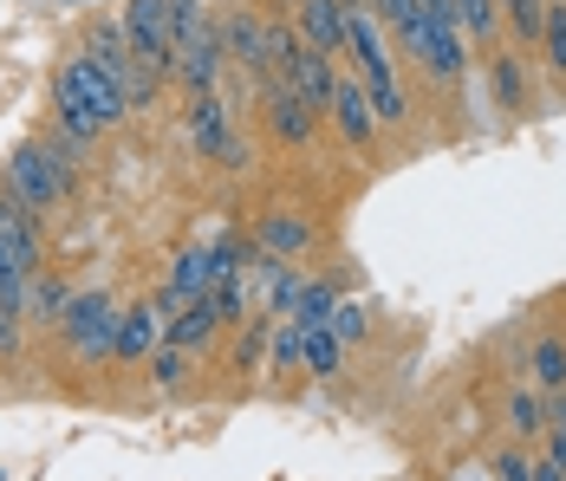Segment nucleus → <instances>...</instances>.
Returning a JSON list of instances; mask_svg holds the SVG:
<instances>
[{"label": "nucleus", "instance_id": "f257e3e1", "mask_svg": "<svg viewBox=\"0 0 566 481\" xmlns=\"http://www.w3.org/2000/svg\"><path fill=\"white\" fill-rule=\"evenodd\" d=\"M53 117H59V137H72V144H92V137L117 130V124L130 117L117 72L92 65L85 53H72L53 72Z\"/></svg>", "mask_w": 566, "mask_h": 481}, {"label": "nucleus", "instance_id": "f03ea898", "mask_svg": "<svg viewBox=\"0 0 566 481\" xmlns=\"http://www.w3.org/2000/svg\"><path fill=\"white\" fill-rule=\"evenodd\" d=\"M72 137H33V144H20L13 157H7V196L20 202V209L33 215H53L65 209V196H72Z\"/></svg>", "mask_w": 566, "mask_h": 481}, {"label": "nucleus", "instance_id": "7ed1b4c3", "mask_svg": "<svg viewBox=\"0 0 566 481\" xmlns=\"http://www.w3.org/2000/svg\"><path fill=\"white\" fill-rule=\"evenodd\" d=\"M391 33H397V53L410 59V65H417L430 85H462V72H469V40L455 33V20L403 13Z\"/></svg>", "mask_w": 566, "mask_h": 481}, {"label": "nucleus", "instance_id": "20e7f679", "mask_svg": "<svg viewBox=\"0 0 566 481\" xmlns=\"http://www.w3.org/2000/svg\"><path fill=\"white\" fill-rule=\"evenodd\" d=\"M117 306L105 286H85V293H72V306L59 313V338L72 345V358L78 365H105L117 352Z\"/></svg>", "mask_w": 566, "mask_h": 481}, {"label": "nucleus", "instance_id": "39448f33", "mask_svg": "<svg viewBox=\"0 0 566 481\" xmlns=\"http://www.w3.org/2000/svg\"><path fill=\"white\" fill-rule=\"evenodd\" d=\"M46 268V241H40V215L20 209L13 196H0V300H20V286Z\"/></svg>", "mask_w": 566, "mask_h": 481}, {"label": "nucleus", "instance_id": "423d86ee", "mask_svg": "<svg viewBox=\"0 0 566 481\" xmlns=\"http://www.w3.org/2000/svg\"><path fill=\"white\" fill-rule=\"evenodd\" d=\"M124 40L130 59L150 65L157 79L176 72V40H170V0H124Z\"/></svg>", "mask_w": 566, "mask_h": 481}, {"label": "nucleus", "instance_id": "0eeeda50", "mask_svg": "<svg viewBox=\"0 0 566 481\" xmlns=\"http://www.w3.org/2000/svg\"><path fill=\"white\" fill-rule=\"evenodd\" d=\"M261 117H268V130H274V144L286 150H313V137H319V111L306 105L286 79H261Z\"/></svg>", "mask_w": 566, "mask_h": 481}, {"label": "nucleus", "instance_id": "6e6552de", "mask_svg": "<svg viewBox=\"0 0 566 481\" xmlns=\"http://www.w3.org/2000/svg\"><path fill=\"white\" fill-rule=\"evenodd\" d=\"M339 59H352V79L397 72L391 65V40H385V20H378L365 0H345V53Z\"/></svg>", "mask_w": 566, "mask_h": 481}, {"label": "nucleus", "instance_id": "1a4fd4ad", "mask_svg": "<svg viewBox=\"0 0 566 481\" xmlns=\"http://www.w3.org/2000/svg\"><path fill=\"white\" fill-rule=\"evenodd\" d=\"M216 33H222V59L228 65H241L248 79H268V72H274V59H268V13L234 7V13L216 20Z\"/></svg>", "mask_w": 566, "mask_h": 481}, {"label": "nucleus", "instance_id": "9d476101", "mask_svg": "<svg viewBox=\"0 0 566 481\" xmlns=\"http://www.w3.org/2000/svg\"><path fill=\"white\" fill-rule=\"evenodd\" d=\"M274 79H286L306 105L326 117V105H333V85H339V59H333V53H313V46L300 40V46L281 59V72H274Z\"/></svg>", "mask_w": 566, "mask_h": 481}, {"label": "nucleus", "instance_id": "9b49d317", "mask_svg": "<svg viewBox=\"0 0 566 481\" xmlns=\"http://www.w3.org/2000/svg\"><path fill=\"white\" fill-rule=\"evenodd\" d=\"M222 72H228L222 33H216V20H209L196 40H182V46H176V72H170V79L189 92V98H196V92H216V85H222Z\"/></svg>", "mask_w": 566, "mask_h": 481}, {"label": "nucleus", "instance_id": "f8f14e48", "mask_svg": "<svg viewBox=\"0 0 566 481\" xmlns=\"http://www.w3.org/2000/svg\"><path fill=\"white\" fill-rule=\"evenodd\" d=\"M164 306H157V300H137V306H124V313H117V365H144V358H150V352H157V345H164Z\"/></svg>", "mask_w": 566, "mask_h": 481}, {"label": "nucleus", "instance_id": "ddd939ff", "mask_svg": "<svg viewBox=\"0 0 566 481\" xmlns=\"http://www.w3.org/2000/svg\"><path fill=\"white\" fill-rule=\"evenodd\" d=\"M326 117H333V130H339L352 150H371V144H378V117H371V105H365V85H358L352 72H339Z\"/></svg>", "mask_w": 566, "mask_h": 481}, {"label": "nucleus", "instance_id": "4468645a", "mask_svg": "<svg viewBox=\"0 0 566 481\" xmlns=\"http://www.w3.org/2000/svg\"><path fill=\"white\" fill-rule=\"evenodd\" d=\"M293 33L313 46V53H345V0H293Z\"/></svg>", "mask_w": 566, "mask_h": 481}, {"label": "nucleus", "instance_id": "2eb2a0df", "mask_svg": "<svg viewBox=\"0 0 566 481\" xmlns=\"http://www.w3.org/2000/svg\"><path fill=\"white\" fill-rule=\"evenodd\" d=\"M313 241H319V228H313L306 215H293V209H274V215L254 221V248L274 254V261H300V254H313Z\"/></svg>", "mask_w": 566, "mask_h": 481}, {"label": "nucleus", "instance_id": "dca6fc26", "mask_svg": "<svg viewBox=\"0 0 566 481\" xmlns=\"http://www.w3.org/2000/svg\"><path fill=\"white\" fill-rule=\"evenodd\" d=\"M228 137H234V124H228V98L222 92H196L189 98V144H196V157H222Z\"/></svg>", "mask_w": 566, "mask_h": 481}, {"label": "nucleus", "instance_id": "f3484780", "mask_svg": "<svg viewBox=\"0 0 566 481\" xmlns=\"http://www.w3.org/2000/svg\"><path fill=\"white\" fill-rule=\"evenodd\" d=\"M489 92H495V105L509 111H527L534 98V79H527V65H521V46H489Z\"/></svg>", "mask_w": 566, "mask_h": 481}, {"label": "nucleus", "instance_id": "a211bd4d", "mask_svg": "<svg viewBox=\"0 0 566 481\" xmlns=\"http://www.w3.org/2000/svg\"><path fill=\"white\" fill-rule=\"evenodd\" d=\"M216 338H222V313H216L209 300H189V306L164 325V345H182V352H196V358H202Z\"/></svg>", "mask_w": 566, "mask_h": 481}, {"label": "nucleus", "instance_id": "6ab92c4d", "mask_svg": "<svg viewBox=\"0 0 566 481\" xmlns=\"http://www.w3.org/2000/svg\"><path fill=\"white\" fill-rule=\"evenodd\" d=\"M502 424H509L514 442H534V436H547V390H534V384H514L509 397H502Z\"/></svg>", "mask_w": 566, "mask_h": 481}, {"label": "nucleus", "instance_id": "aec40b11", "mask_svg": "<svg viewBox=\"0 0 566 481\" xmlns=\"http://www.w3.org/2000/svg\"><path fill=\"white\" fill-rule=\"evenodd\" d=\"M65 306H72V286H65L59 273H46V268L20 286V313H27V325H59Z\"/></svg>", "mask_w": 566, "mask_h": 481}, {"label": "nucleus", "instance_id": "412c9836", "mask_svg": "<svg viewBox=\"0 0 566 481\" xmlns=\"http://www.w3.org/2000/svg\"><path fill=\"white\" fill-rule=\"evenodd\" d=\"M300 372L306 377H339L345 372V338L333 325H300Z\"/></svg>", "mask_w": 566, "mask_h": 481}, {"label": "nucleus", "instance_id": "4be33fe9", "mask_svg": "<svg viewBox=\"0 0 566 481\" xmlns=\"http://www.w3.org/2000/svg\"><path fill=\"white\" fill-rule=\"evenodd\" d=\"M365 85V105L378 117V130H397V124H410V92H403V79L397 72H378V79H358Z\"/></svg>", "mask_w": 566, "mask_h": 481}, {"label": "nucleus", "instance_id": "5701e85b", "mask_svg": "<svg viewBox=\"0 0 566 481\" xmlns=\"http://www.w3.org/2000/svg\"><path fill=\"white\" fill-rule=\"evenodd\" d=\"M527 377H534V390H566V332H541L534 345H527Z\"/></svg>", "mask_w": 566, "mask_h": 481}, {"label": "nucleus", "instance_id": "b1692460", "mask_svg": "<svg viewBox=\"0 0 566 481\" xmlns=\"http://www.w3.org/2000/svg\"><path fill=\"white\" fill-rule=\"evenodd\" d=\"M144 372H150V390H157V397H176V390L196 377V352H182V345H157V352L144 358Z\"/></svg>", "mask_w": 566, "mask_h": 481}, {"label": "nucleus", "instance_id": "393cba45", "mask_svg": "<svg viewBox=\"0 0 566 481\" xmlns=\"http://www.w3.org/2000/svg\"><path fill=\"white\" fill-rule=\"evenodd\" d=\"M450 20H455L462 40L495 46V33H502V0H450Z\"/></svg>", "mask_w": 566, "mask_h": 481}, {"label": "nucleus", "instance_id": "a878e982", "mask_svg": "<svg viewBox=\"0 0 566 481\" xmlns=\"http://www.w3.org/2000/svg\"><path fill=\"white\" fill-rule=\"evenodd\" d=\"M85 59H92V65H105V72H117V85H124V65H130L124 20H98V27L85 33Z\"/></svg>", "mask_w": 566, "mask_h": 481}, {"label": "nucleus", "instance_id": "bb28decb", "mask_svg": "<svg viewBox=\"0 0 566 481\" xmlns=\"http://www.w3.org/2000/svg\"><path fill=\"white\" fill-rule=\"evenodd\" d=\"M333 300H339V293H333V280H300V286H293V300H286V320H293V325H326V320H333Z\"/></svg>", "mask_w": 566, "mask_h": 481}, {"label": "nucleus", "instance_id": "cd10ccee", "mask_svg": "<svg viewBox=\"0 0 566 481\" xmlns=\"http://www.w3.org/2000/svg\"><path fill=\"white\" fill-rule=\"evenodd\" d=\"M268 338H274V313H248L234 332V372H254L268 358Z\"/></svg>", "mask_w": 566, "mask_h": 481}, {"label": "nucleus", "instance_id": "c85d7f7f", "mask_svg": "<svg viewBox=\"0 0 566 481\" xmlns=\"http://www.w3.org/2000/svg\"><path fill=\"white\" fill-rule=\"evenodd\" d=\"M541 65L566 79V0H547V20H541Z\"/></svg>", "mask_w": 566, "mask_h": 481}, {"label": "nucleus", "instance_id": "c756f323", "mask_svg": "<svg viewBox=\"0 0 566 481\" xmlns=\"http://www.w3.org/2000/svg\"><path fill=\"white\" fill-rule=\"evenodd\" d=\"M541 20H547V0H502V27L521 46H541Z\"/></svg>", "mask_w": 566, "mask_h": 481}, {"label": "nucleus", "instance_id": "7c9ffc66", "mask_svg": "<svg viewBox=\"0 0 566 481\" xmlns=\"http://www.w3.org/2000/svg\"><path fill=\"white\" fill-rule=\"evenodd\" d=\"M333 332H339L345 345H358V338H365V332H371V313H365V300H333Z\"/></svg>", "mask_w": 566, "mask_h": 481}, {"label": "nucleus", "instance_id": "2f4dec72", "mask_svg": "<svg viewBox=\"0 0 566 481\" xmlns=\"http://www.w3.org/2000/svg\"><path fill=\"white\" fill-rule=\"evenodd\" d=\"M489 469H495V481H534V456H527V442H509L489 456Z\"/></svg>", "mask_w": 566, "mask_h": 481}, {"label": "nucleus", "instance_id": "473e14b6", "mask_svg": "<svg viewBox=\"0 0 566 481\" xmlns=\"http://www.w3.org/2000/svg\"><path fill=\"white\" fill-rule=\"evenodd\" d=\"M268 358H274V372H300V325L286 320V325H274V338H268Z\"/></svg>", "mask_w": 566, "mask_h": 481}, {"label": "nucleus", "instance_id": "72a5a7b5", "mask_svg": "<svg viewBox=\"0 0 566 481\" xmlns=\"http://www.w3.org/2000/svg\"><path fill=\"white\" fill-rule=\"evenodd\" d=\"M27 345V313H20V300H0V358H13Z\"/></svg>", "mask_w": 566, "mask_h": 481}, {"label": "nucleus", "instance_id": "f704fd0d", "mask_svg": "<svg viewBox=\"0 0 566 481\" xmlns=\"http://www.w3.org/2000/svg\"><path fill=\"white\" fill-rule=\"evenodd\" d=\"M365 7H371V13H378L385 27H397L403 13H417V0H365Z\"/></svg>", "mask_w": 566, "mask_h": 481}, {"label": "nucleus", "instance_id": "c9c22d12", "mask_svg": "<svg viewBox=\"0 0 566 481\" xmlns=\"http://www.w3.org/2000/svg\"><path fill=\"white\" fill-rule=\"evenodd\" d=\"M216 163H222V169H248V163H254V150H248V137H228V150H222Z\"/></svg>", "mask_w": 566, "mask_h": 481}, {"label": "nucleus", "instance_id": "e433bc0d", "mask_svg": "<svg viewBox=\"0 0 566 481\" xmlns=\"http://www.w3.org/2000/svg\"><path fill=\"white\" fill-rule=\"evenodd\" d=\"M534 481H566V469L554 462V456H541V462H534Z\"/></svg>", "mask_w": 566, "mask_h": 481}, {"label": "nucleus", "instance_id": "4c0bfd02", "mask_svg": "<svg viewBox=\"0 0 566 481\" xmlns=\"http://www.w3.org/2000/svg\"><path fill=\"white\" fill-rule=\"evenodd\" d=\"M65 7H85V0H65Z\"/></svg>", "mask_w": 566, "mask_h": 481}, {"label": "nucleus", "instance_id": "58836bf2", "mask_svg": "<svg viewBox=\"0 0 566 481\" xmlns=\"http://www.w3.org/2000/svg\"><path fill=\"white\" fill-rule=\"evenodd\" d=\"M281 7H293V0H281Z\"/></svg>", "mask_w": 566, "mask_h": 481}]
</instances>
